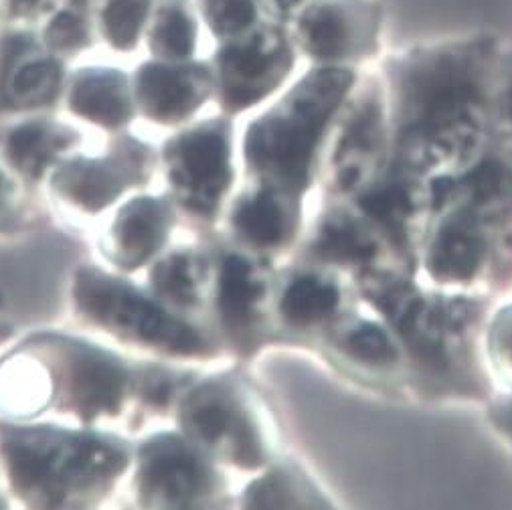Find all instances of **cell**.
Masks as SVG:
<instances>
[{
    "label": "cell",
    "instance_id": "cell-1",
    "mask_svg": "<svg viewBox=\"0 0 512 510\" xmlns=\"http://www.w3.org/2000/svg\"><path fill=\"white\" fill-rule=\"evenodd\" d=\"M502 43L476 33L409 47L385 61L395 126L409 156H468L492 116Z\"/></svg>",
    "mask_w": 512,
    "mask_h": 510
},
{
    "label": "cell",
    "instance_id": "cell-2",
    "mask_svg": "<svg viewBox=\"0 0 512 510\" xmlns=\"http://www.w3.org/2000/svg\"><path fill=\"white\" fill-rule=\"evenodd\" d=\"M357 85L353 67L316 65L247 132L253 170L298 193L306 187L314 150Z\"/></svg>",
    "mask_w": 512,
    "mask_h": 510
},
{
    "label": "cell",
    "instance_id": "cell-3",
    "mask_svg": "<svg viewBox=\"0 0 512 510\" xmlns=\"http://www.w3.org/2000/svg\"><path fill=\"white\" fill-rule=\"evenodd\" d=\"M17 488L47 504L81 494L116 476L124 468V454L94 438L55 430H17L3 442Z\"/></svg>",
    "mask_w": 512,
    "mask_h": 510
},
{
    "label": "cell",
    "instance_id": "cell-4",
    "mask_svg": "<svg viewBox=\"0 0 512 510\" xmlns=\"http://www.w3.org/2000/svg\"><path fill=\"white\" fill-rule=\"evenodd\" d=\"M296 63L290 25L260 19L247 31L223 39L215 55L221 102L239 112L274 94Z\"/></svg>",
    "mask_w": 512,
    "mask_h": 510
},
{
    "label": "cell",
    "instance_id": "cell-5",
    "mask_svg": "<svg viewBox=\"0 0 512 510\" xmlns=\"http://www.w3.org/2000/svg\"><path fill=\"white\" fill-rule=\"evenodd\" d=\"M385 11L379 0H308L290 23V33L316 65H340L379 51Z\"/></svg>",
    "mask_w": 512,
    "mask_h": 510
},
{
    "label": "cell",
    "instance_id": "cell-6",
    "mask_svg": "<svg viewBox=\"0 0 512 510\" xmlns=\"http://www.w3.org/2000/svg\"><path fill=\"white\" fill-rule=\"evenodd\" d=\"M75 298L90 318L144 343L181 355L201 349V338L193 328L170 318L156 304L104 274L81 272L75 284Z\"/></svg>",
    "mask_w": 512,
    "mask_h": 510
},
{
    "label": "cell",
    "instance_id": "cell-7",
    "mask_svg": "<svg viewBox=\"0 0 512 510\" xmlns=\"http://www.w3.org/2000/svg\"><path fill=\"white\" fill-rule=\"evenodd\" d=\"M170 177L199 211H213L225 193L229 173V128L221 122L201 126L168 150Z\"/></svg>",
    "mask_w": 512,
    "mask_h": 510
},
{
    "label": "cell",
    "instance_id": "cell-8",
    "mask_svg": "<svg viewBox=\"0 0 512 510\" xmlns=\"http://www.w3.org/2000/svg\"><path fill=\"white\" fill-rule=\"evenodd\" d=\"M185 425L193 438L247 466L260 464L262 450L237 401L217 387H205L185 405Z\"/></svg>",
    "mask_w": 512,
    "mask_h": 510
},
{
    "label": "cell",
    "instance_id": "cell-9",
    "mask_svg": "<svg viewBox=\"0 0 512 510\" xmlns=\"http://www.w3.org/2000/svg\"><path fill=\"white\" fill-rule=\"evenodd\" d=\"M211 486L207 468L175 438H158L142 450L140 490L148 504L185 506Z\"/></svg>",
    "mask_w": 512,
    "mask_h": 510
},
{
    "label": "cell",
    "instance_id": "cell-10",
    "mask_svg": "<svg viewBox=\"0 0 512 510\" xmlns=\"http://www.w3.org/2000/svg\"><path fill=\"white\" fill-rule=\"evenodd\" d=\"M211 90V75L203 65H146L138 77L144 110L162 122H177L195 112Z\"/></svg>",
    "mask_w": 512,
    "mask_h": 510
},
{
    "label": "cell",
    "instance_id": "cell-11",
    "mask_svg": "<svg viewBox=\"0 0 512 510\" xmlns=\"http://www.w3.org/2000/svg\"><path fill=\"white\" fill-rule=\"evenodd\" d=\"M383 138V90L375 79H369L353 96L345 130L336 150L338 181L343 187H353L381 146Z\"/></svg>",
    "mask_w": 512,
    "mask_h": 510
},
{
    "label": "cell",
    "instance_id": "cell-12",
    "mask_svg": "<svg viewBox=\"0 0 512 510\" xmlns=\"http://www.w3.org/2000/svg\"><path fill=\"white\" fill-rule=\"evenodd\" d=\"M142 173V154L130 146L104 160H77L55 177L57 189L85 209H102Z\"/></svg>",
    "mask_w": 512,
    "mask_h": 510
},
{
    "label": "cell",
    "instance_id": "cell-13",
    "mask_svg": "<svg viewBox=\"0 0 512 510\" xmlns=\"http://www.w3.org/2000/svg\"><path fill=\"white\" fill-rule=\"evenodd\" d=\"M124 371L100 353L79 349L71 357L69 395L81 415L96 417L118 409L124 395Z\"/></svg>",
    "mask_w": 512,
    "mask_h": 510
},
{
    "label": "cell",
    "instance_id": "cell-14",
    "mask_svg": "<svg viewBox=\"0 0 512 510\" xmlns=\"http://www.w3.org/2000/svg\"><path fill=\"white\" fill-rule=\"evenodd\" d=\"M484 255V235L480 233L478 221L470 213H462L444 223L436 235L428 266L438 280L464 282L470 280Z\"/></svg>",
    "mask_w": 512,
    "mask_h": 510
},
{
    "label": "cell",
    "instance_id": "cell-15",
    "mask_svg": "<svg viewBox=\"0 0 512 510\" xmlns=\"http://www.w3.org/2000/svg\"><path fill=\"white\" fill-rule=\"evenodd\" d=\"M298 209L284 189L268 187L243 199L233 215L235 229L255 247L286 243L296 229Z\"/></svg>",
    "mask_w": 512,
    "mask_h": 510
},
{
    "label": "cell",
    "instance_id": "cell-16",
    "mask_svg": "<svg viewBox=\"0 0 512 510\" xmlns=\"http://www.w3.org/2000/svg\"><path fill=\"white\" fill-rule=\"evenodd\" d=\"M168 227L166 209L150 199L130 203L114 227L116 249L128 266H140L162 245Z\"/></svg>",
    "mask_w": 512,
    "mask_h": 510
},
{
    "label": "cell",
    "instance_id": "cell-17",
    "mask_svg": "<svg viewBox=\"0 0 512 510\" xmlns=\"http://www.w3.org/2000/svg\"><path fill=\"white\" fill-rule=\"evenodd\" d=\"M71 106L77 114L106 126L126 122L132 112L122 77L112 73H88L79 77Z\"/></svg>",
    "mask_w": 512,
    "mask_h": 510
},
{
    "label": "cell",
    "instance_id": "cell-18",
    "mask_svg": "<svg viewBox=\"0 0 512 510\" xmlns=\"http://www.w3.org/2000/svg\"><path fill=\"white\" fill-rule=\"evenodd\" d=\"M264 282L249 262L229 258L221 272V312L231 330H239L251 322L253 310L264 296Z\"/></svg>",
    "mask_w": 512,
    "mask_h": 510
},
{
    "label": "cell",
    "instance_id": "cell-19",
    "mask_svg": "<svg viewBox=\"0 0 512 510\" xmlns=\"http://www.w3.org/2000/svg\"><path fill=\"white\" fill-rule=\"evenodd\" d=\"M338 300L340 294L332 282L306 274L286 286L282 314L298 326H308L328 318L336 310Z\"/></svg>",
    "mask_w": 512,
    "mask_h": 510
},
{
    "label": "cell",
    "instance_id": "cell-20",
    "mask_svg": "<svg viewBox=\"0 0 512 510\" xmlns=\"http://www.w3.org/2000/svg\"><path fill=\"white\" fill-rule=\"evenodd\" d=\"M65 144V136L53 128L43 124H27L11 134L9 154L23 173L37 177L49 166L57 152L65 148Z\"/></svg>",
    "mask_w": 512,
    "mask_h": 510
},
{
    "label": "cell",
    "instance_id": "cell-21",
    "mask_svg": "<svg viewBox=\"0 0 512 510\" xmlns=\"http://www.w3.org/2000/svg\"><path fill=\"white\" fill-rule=\"evenodd\" d=\"M197 23L183 5H170L160 13L152 47L168 59H187L195 51Z\"/></svg>",
    "mask_w": 512,
    "mask_h": 510
},
{
    "label": "cell",
    "instance_id": "cell-22",
    "mask_svg": "<svg viewBox=\"0 0 512 510\" xmlns=\"http://www.w3.org/2000/svg\"><path fill=\"white\" fill-rule=\"evenodd\" d=\"M468 201L478 213L504 211L512 205V173L496 162H488L472 173L462 185Z\"/></svg>",
    "mask_w": 512,
    "mask_h": 510
},
{
    "label": "cell",
    "instance_id": "cell-23",
    "mask_svg": "<svg viewBox=\"0 0 512 510\" xmlns=\"http://www.w3.org/2000/svg\"><path fill=\"white\" fill-rule=\"evenodd\" d=\"M318 247L320 253H326L328 258L345 262H363L375 251V245L365 229L345 217H336L324 227Z\"/></svg>",
    "mask_w": 512,
    "mask_h": 510
},
{
    "label": "cell",
    "instance_id": "cell-24",
    "mask_svg": "<svg viewBox=\"0 0 512 510\" xmlns=\"http://www.w3.org/2000/svg\"><path fill=\"white\" fill-rule=\"evenodd\" d=\"M351 357L373 365H391L397 361V349L389 334L373 322H355L338 338Z\"/></svg>",
    "mask_w": 512,
    "mask_h": 510
},
{
    "label": "cell",
    "instance_id": "cell-25",
    "mask_svg": "<svg viewBox=\"0 0 512 510\" xmlns=\"http://www.w3.org/2000/svg\"><path fill=\"white\" fill-rule=\"evenodd\" d=\"M201 11L219 39L235 37L264 19L258 0H201Z\"/></svg>",
    "mask_w": 512,
    "mask_h": 510
},
{
    "label": "cell",
    "instance_id": "cell-26",
    "mask_svg": "<svg viewBox=\"0 0 512 510\" xmlns=\"http://www.w3.org/2000/svg\"><path fill=\"white\" fill-rule=\"evenodd\" d=\"M158 292L173 302L191 304L197 300L201 284V268L189 255H173L154 272Z\"/></svg>",
    "mask_w": 512,
    "mask_h": 510
},
{
    "label": "cell",
    "instance_id": "cell-27",
    "mask_svg": "<svg viewBox=\"0 0 512 510\" xmlns=\"http://www.w3.org/2000/svg\"><path fill=\"white\" fill-rule=\"evenodd\" d=\"M148 11V0H112L104 13L106 33L112 45L128 49L136 43Z\"/></svg>",
    "mask_w": 512,
    "mask_h": 510
},
{
    "label": "cell",
    "instance_id": "cell-28",
    "mask_svg": "<svg viewBox=\"0 0 512 510\" xmlns=\"http://www.w3.org/2000/svg\"><path fill=\"white\" fill-rule=\"evenodd\" d=\"M57 79L59 73L55 63H29L15 73L11 81V94L19 102H45L55 94Z\"/></svg>",
    "mask_w": 512,
    "mask_h": 510
},
{
    "label": "cell",
    "instance_id": "cell-29",
    "mask_svg": "<svg viewBox=\"0 0 512 510\" xmlns=\"http://www.w3.org/2000/svg\"><path fill=\"white\" fill-rule=\"evenodd\" d=\"M492 118L504 138L512 140V49L502 47L492 96Z\"/></svg>",
    "mask_w": 512,
    "mask_h": 510
},
{
    "label": "cell",
    "instance_id": "cell-30",
    "mask_svg": "<svg viewBox=\"0 0 512 510\" xmlns=\"http://www.w3.org/2000/svg\"><path fill=\"white\" fill-rule=\"evenodd\" d=\"M47 41L55 49H73L83 41V25L77 17L61 13L47 29Z\"/></svg>",
    "mask_w": 512,
    "mask_h": 510
},
{
    "label": "cell",
    "instance_id": "cell-31",
    "mask_svg": "<svg viewBox=\"0 0 512 510\" xmlns=\"http://www.w3.org/2000/svg\"><path fill=\"white\" fill-rule=\"evenodd\" d=\"M492 349L498 363L512 373V310L504 312L492 330Z\"/></svg>",
    "mask_w": 512,
    "mask_h": 510
},
{
    "label": "cell",
    "instance_id": "cell-32",
    "mask_svg": "<svg viewBox=\"0 0 512 510\" xmlns=\"http://www.w3.org/2000/svg\"><path fill=\"white\" fill-rule=\"evenodd\" d=\"M308 3V0H258L260 11L266 19L290 25L298 11Z\"/></svg>",
    "mask_w": 512,
    "mask_h": 510
},
{
    "label": "cell",
    "instance_id": "cell-33",
    "mask_svg": "<svg viewBox=\"0 0 512 510\" xmlns=\"http://www.w3.org/2000/svg\"><path fill=\"white\" fill-rule=\"evenodd\" d=\"M494 417H496V421L502 425V428L512 436V403L500 407Z\"/></svg>",
    "mask_w": 512,
    "mask_h": 510
},
{
    "label": "cell",
    "instance_id": "cell-34",
    "mask_svg": "<svg viewBox=\"0 0 512 510\" xmlns=\"http://www.w3.org/2000/svg\"><path fill=\"white\" fill-rule=\"evenodd\" d=\"M35 5V0H13V9L17 13H25Z\"/></svg>",
    "mask_w": 512,
    "mask_h": 510
},
{
    "label": "cell",
    "instance_id": "cell-35",
    "mask_svg": "<svg viewBox=\"0 0 512 510\" xmlns=\"http://www.w3.org/2000/svg\"><path fill=\"white\" fill-rule=\"evenodd\" d=\"M5 197H7V187H5L3 177H0V209H3V205H5Z\"/></svg>",
    "mask_w": 512,
    "mask_h": 510
}]
</instances>
